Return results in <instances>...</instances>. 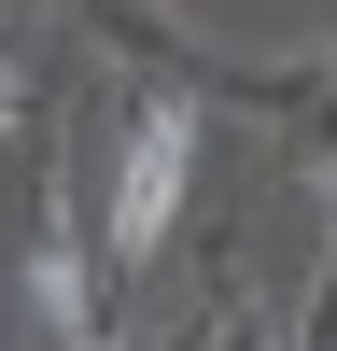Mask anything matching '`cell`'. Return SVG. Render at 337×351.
<instances>
[{"label":"cell","mask_w":337,"mask_h":351,"mask_svg":"<svg viewBox=\"0 0 337 351\" xmlns=\"http://www.w3.org/2000/svg\"><path fill=\"white\" fill-rule=\"evenodd\" d=\"M0 141H14V56H0Z\"/></svg>","instance_id":"obj_3"},{"label":"cell","mask_w":337,"mask_h":351,"mask_svg":"<svg viewBox=\"0 0 337 351\" xmlns=\"http://www.w3.org/2000/svg\"><path fill=\"white\" fill-rule=\"evenodd\" d=\"M183 183H197V112H183V99H155V112L127 127V169H112V253H127V267H155V253H168Z\"/></svg>","instance_id":"obj_1"},{"label":"cell","mask_w":337,"mask_h":351,"mask_svg":"<svg viewBox=\"0 0 337 351\" xmlns=\"http://www.w3.org/2000/svg\"><path fill=\"white\" fill-rule=\"evenodd\" d=\"M42 324H56V351H84V337H99V295H84L71 239H42Z\"/></svg>","instance_id":"obj_2"}]
</instances>
